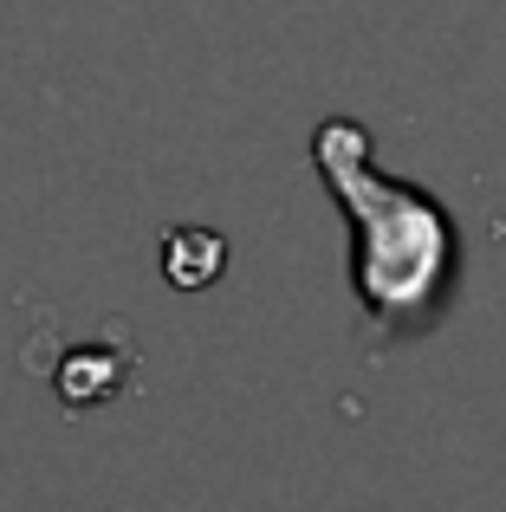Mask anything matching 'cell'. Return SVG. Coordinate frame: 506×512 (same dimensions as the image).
I'll list each match as a JSON object with an SVG mask.
<instances>
[{
  "label": "cell",
  "instance_id": "6da1fadb",
  "mask_svg": "<svg viewBox=\"0 0 506 512\" xmlns=\"http://www.w3.org/2000/svg\"><path fill=\"white\" fill-rule=\"evenodd\" d=\"M163 273L176 279V286H208V279L221 273V234H208V227H182V234H169L163 247Z\"/></svg>",
  "mask_w": 506,
  "mask_h": 512
}]
</instances>
